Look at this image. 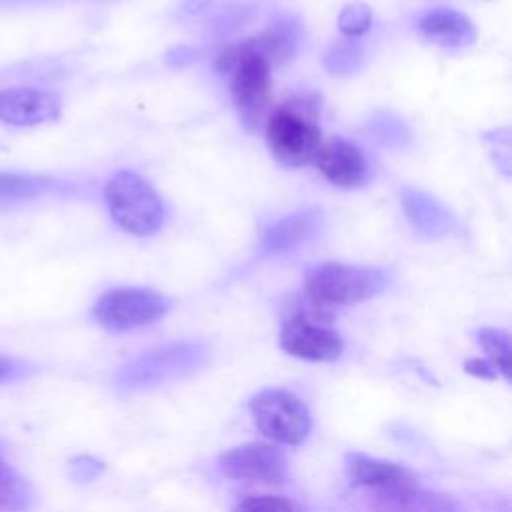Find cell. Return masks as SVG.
Listing matches in <instances>:
<instances>
[{
    "label": "cell",
    "instance_id": "8",
    "mask_svg": "<svg viewBox=\"0 0 512 512\" xmlns=\"http://www.w3.org/2000/svg\"><path fill=\"white\" fill-rule=\"evenodd\" d=\"M218 468L226 478L252 484H278L286 478L288 462L280 448L266 442H248L224 450Z\"/></svg>",
    "mask_w": 512,
    "mask_h": 512
},
{
    "label": "cell",
    "instance_id": "19",
    "mask_svg": "<svg viewBox=\"0 0 512 512\" xmlns=\"http://www.w3.org/2000/svg\"><path fill=\"white\" fill-rule=\"evenodd\" d=\"M30 502V486L6 460L0 446V512H22Z\"/></svg>",
    "mask_w": 512,
    "mask_h": 512
},
{
    "label": "cell",
    "instance_id": "13",
    "mask_svg": "<svg viewBox=\"0 0 512 512\" xmlns=\"http://www.w3.org/2000/svg\"><path fill=\"white\" fill-rule=\"evenodd\" d=\"M346 472L356 486H366L374 492L414 484V476L402 464L360 452H350L346 456Z\"/></svg>",
    "mask_w": 512,
    "mask_h": 512
},
{
    "label": "cell",
    "instance_id": "28",
    "mask_svg": "<svg viewBox=\"0 0 512 512\" xmlns=\"http://www.w3.org/2000/svg\"><path fill=\"white\" fill-rule=\"evenodd\" d=\"M206 6V0H188V4H186V8L190 10V12H198L200 8H204Z\"/></svg>",
    "mask_w": 512,
    "mask_h": 512
},
{
    "label": "cell",
    "instance_id": "7",
    "mask_svg": "<svg viewBox=\"0 0 512 512\" xmlns=\"http://www.w3.org/2000/svg\"><path fill=\"white\" fill-rule=\"evenodd\" d=\"M62 96L50 88L12 84L0 88V124L36 128L56 122L62 114Z\"/></svg>",
    "mask_w": 512,
    "mask_h": 512
},
{
    "label": "cell",
    "instance_id": "9",
    "mask_svg": "<svg viewBox=\"0 0 512 512\" xmlns=\"http://www.w3.org/2000/svg\"><path fill=\"white\" fill-rule=\"evenodd\" d=\"M204 356L198 344H172L150 350L136 358L118 374V384L124 388H142L164 382L178 374L192 370Z\"/></svg>",
    "mask_w": 512,
    "mask_h": 512
},
{
    "label": "cell",
    "instance_id": "16",
    "mask_svg": "<svg viewBox=\"0 0 512 512\" xmlns=\"http://www.w3.org/2000/svg\"><path fill=\"white\" fill-rule=\"evenodd\" d=\"M402 208L410 224L426 238L444 236L452 228V216L448 214V210L438 200L420 190L404 188Z\"/></svg>",
    "mask_w": 512,
    "mask_h": 512
},
{
    "label": "cell",
    "instance_id": "14",
    "mask_svg": "<svg viewBox=\"0 0 512 512\" xmlns=\"http://www.w3.org/2000/svg\"><path fill=\"white\" fill-rule=\"evenodd\" d=\"M418 30L422 36L444 48H462L476 38L472 20L452 8H436L426 12L418 20Z\"/></svg>",
    "mask_w": 512,
    "mask_h": 512
},
{
    "label": "cell",
    "instance_id": "21",
    "mask_svg": "<svg viewBox=\"0 0 512 512\" xmlns=\"http://www.w3.org/2000/svg\"><path fill=\"white\" fill-rule=\"evenodd\" d=\"M362 62V50L358 44H354L352 40L348 42H340L336 44L324 58V66L326 70H330L332 74H348L354 72Z\"/></svg>",
    "mask_w": 512,
    "mask_h": 512
},
{
    "label": "cell",
    "instance_id": "10",
    "mask_svg": "<svg viewBox=\"0 0 512 512\" xmlns=\"http://www.w3.org/2000/svg\"><path fill=\"white\" fill-rule=\"evenodd\" d=\"M280 346L286 354L310 362H332L344 352V342L338 332L312 322L304 314H296L284 322Z\"/></svg>",
    "mask_w": 512,
    "mask_h": 512
},
{
    "label": "cell",
    "instance_id": "23",
    "mask_svg": "<svg viewBox=\"0 0 512 512\" xmlns=\"http://www.w3.org/2000/svg\"><path fill=\"white\" fill-rule=\"evenodd\" d=\"M372 12L366 4H350L338 16V28L344 36L356 38L370 30Z\"/></svg>",
    "mask_w": 512,
    "mask_h": 512
},
{
    "label": "cell",
    "instance_id": "27",
    "mask_svg": "<svg viewBox=\"0 0 512 512\" xmlns=\"http://www.w3.org/2000/svg\"><path fill=\"white\" fill-rule=\"evenodd\" d=\"M464 370L472 376H478L482 380H494L498 376L496 368L488 362V360H482V358H470L466 364H464Z\"/></svg>",
    "mask_w": 512,
    "mask_h": 512
},
{
    "label": "cell",
    "instance_id": "24",
    "mask_svg": "<svg viewBox=\"0 0 512 512\" xmlns=\"http://www.w3.org/2000/svg\"><path fill=\"white\" fill-rule=\"evenodd\" d=\"M34 372H36V366L32 362H28L24 358L0 354V386L28 378Z\"/></svg>",
    "mask_w": 512,
    "mask_h": 512
},
{
    "label": "cell",
    "instance_id": "3",
    "mask_svg": "<svg viewBox=\"0 0 512 512\" xmlns=\"http://www.w3.org/2000/svg\"><path fill=\"white\" fill-rule=\"evenodd\" d=\"M104 202L112 220L134 236H152L164 224L160 196L136 172H116L104 186Z\"/></svg>",
    "mask_w": 512,
    "mask_h": 512
},
{
    "label": "cell",
    "instance_id": "15",
    "mask_svg": "<svg viewBox=\"0 0 512 512\" xmlns=\"http://www.w3.org/2000/svg\"><path fill=\"white\" fill-rule=\"evenodd\" d=\"M318 216L316 210H300L280 218L264 232L262 252L266 256H276L308 242L318 230Z\"/></svg>",
    "mask_w": 512,
    "mask_h": 512
},
{
    "label": "cell",
    "instance_id": "17",
    "mask_svg": "<svg viewBox=\"0 0 512 512\" xmlns=\"http://www.w3.org/2000/svg\"><path fill=\"white\" fill-rule=\"evenodd\" d=\"M60 182L52 176L44 174H28V172H10L0 170V202H24L32 198H40L58 190Z\"/></svg>",
    "mask_w": 512,
    "mask_h": 512
},
{
    "label": "cell",
    "instance_id": "1",
    "mask_svg": "<svg viewBox=\"0 0 512 512\" xmlns=\"http://www.w3.org/2000/svg\"><path fill=\"white\" fill-rule=\"evenodd\" d=\"M266 142L274 158L286 166L312 162L322 146L316 102L304 96L274 108L266 122Z\"/></svg>",
    "mask_w": 512,
    "mask_h": 512
},
{
    "label": "cell",
    "instance_id": "18",
    "mask_svg": "<svg viewBox=\"0 0 512 512\" xmlns=\"http://www.w3.org/2000/svg\"><path fill=\"white\" fill-rule=\"evenodd\" d=\"M242 44L246 48H250L252 52L260 54L270 66H276V64H282L284 60H288L294 54V50H296V30L288 22L274 24L272 28L264 30L256 38H250Z\"/></svg>",
    "mask_w": 512,
    "mask_h": 512
},
{
    "label": "cell",
    "instance_id": "6",
    "mask_svg": "<svg viewBox=\"0 0 512 512\" xmlns=\"http://www.w3.org/2000/svg\"><path fill=\"white\" fill-rule=\"evenodd\" d=\"M170 300L148 288H116L104 292L92 306V318L110 332H128L160 320Z\"/></svg>",
    "mask_w": 512,
    "mask_h": 512
},
{
    "label": "cell",
    "instance_id": "20",
    "mask_svg": "<svg viewBox=\"0 0 512 512\" xmlns=\"http://www.w3.org/2000/svg\"><path fill=\"white\" fill-rule=\"evenodd\" d=\"M476 340L482 346V350L488 356V362L496 368L498 374H502L506 380L510 378V336L504 330L498 328H480L476 332Z\"/></svg>",
    "mask_w": 512,
    "mask_h": 512
},
{
    "label": "cell",
    "instance_id": "4",
    "mask_svg": "<svg viewBox=\"0 0 512 512\" xmlns=\"http://www.w3.org/2000/svg\"><path fill=\"white\" fill-rule=\"evenodd\" d=\"M386 288V274L342 262H324L306 272L304 290L316 308L350 306L374 298Z\"/></svg>",
    "mask_w": 512,
    "mask_h": 512
},
{
    "label": "cell",
    "instance_id": "22",
    "mask_svg": "<svg viewBox=\"0 0 512 512\" xmlns=\"http://www.w3.org/2000/svg\"><path fill=\"white\" fill-rule=\"evenodd\" d=\"M232 512H306L298 502L284 496H250L234 506Z\"/></svg>",
    "mask_w": 512,
    "mask_h": 512
},
{
    "label": "cell",
    "instance_id": "25",
    "mask_svg": "<svg viewBox=\"0 0 512 512\" xmlns=\"http://www.w3.org/2000/svg\"><path fill=\"white\" fill-rule=\"evenodd\" d=\"M376 136L384 142V144H402V140L406 138V128L400 120H378L376 122Z\"/></svg>",
    "mask_w": 512,
    "mask_h": 512
},
{
    "label": "cell",
    "instance_id": "2",
    "mask_svg": "<svg viewBox=\"0 0 512 512\" xmlns=\"http://www.w3.org/2000/svg\"><path fill=\"white\" fill-rule=\"evenodd\" d=\"M216 70L230 76V96L242 122L248 128H258L270 102L272 66L240 42L220 52Z\"/></svg>",
    "mask_w": 512,
    "mask_h": 512
},
{
    "label": "cell",
    "instance_id": "5",
    "mask_svg": "<svg viewBox=\"0 0 512 512\" xmlns=\"http://www.w3.org/2000/svg\"><path fill=\"white\" fill-rule=\"evenodd\" d=\"M250 414L258 430L280 444H300L312 430L306 404L282 388H266L250 400Z\"/></svg>",
    "mask_w": 512,
    "mask_h": 512
},
{
    "label": "cell",
    "instance_id": "26",
    "mask_svg": "<svg viewBox=\"0 0 512 512\" xmlns=\"http://www.w3.org/2000/svg\"><path fill=\"white\" fill-rule=\"evenodd\" d=\"M100 468H102L100 462H96V460H92L88 456H80V458H74L70 462V472H72V476L76 480H90V478H94L98 474Z\"/></svg>",
    "mask_w": 512,
    "mask_h": 512
},
{
    "label": "cell",
    "instance_id": "11",
    "mask_svg": "<svg viewBox=\"0 0 512 512\" xmlns=\"http://www.w3.org/2000/svg\"><path fill=\"white\" fill-rule=\"evenodd\" d=\"M312 162L330 184L340 188H356L370 178V162L364 152L344 138L322 142Z\"/></svg>",
    "mask_w": 512,
    "mask_h": 512
},
{
    "label": "cell",
    "instance_id": "12",
    "mask_svg": "<svg viewBox=\"0 0 512 512\" xmlns=\"http://www.w3.org/2000/svg\"><path fill=\"white\" fill-rule=\"evenodd\" d=\"M372 512H460L454 498L414 484L374 492Z\"/></svg>",
    "mask_w": 512,
    "mask_h": 512
}]
</instances>
